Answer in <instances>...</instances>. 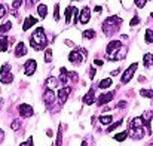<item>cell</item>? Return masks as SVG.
I'll list each match as a JSON object with an SVG mask.
<instances>
[{"mask_svg":"<svg viewBox=\"0 0 153 146\" xmlns=\"http://www.w3.org/2000/svg\"><path fill=\"white\" fill-rule=\"evenodd\" d=\"M37 13H39V16H40V18H45V16H46V13H48V6H46V4H43V3H42V4H39V6H37Z\"/></svg>","mask_w":153,"mask_h":146,"instance_id":"cell-23","label":"cell"},{"mask_svg":"<svg viewBox=\"0 0 153 146\" xmlns=\"http://www.w3.org/2000/svg\"><path fill=\"white\" fill-rule=\"evenodd\" d=\"M126 137H128V131H122V133L114 134V140H117V142H123Z\"/></svg>","mask_w":153,"mask_h":146,"instance_id":"cell-28","label":"cell"},{"mask_svg":"<svg viewBox=\"0 0 153 146\" xmlns=\"http://www.w3.org/2000/svg\"><path fill=\"white\" fill-rule=\"evenodd\" d=\"M101 10H102L101 6H95V7H94V12H95V13H100Z\"/></svg>","mask_w":153,"mask_h":146,"instance_id":"cell-49","label":"cell"},{"mask_svg":"<svg viewBox=\"0 0 153 146\" xmlns=\"http://www.w3.org/2000/svg\"><path fill=\"white\" fill-rule=\"evenodd\" d=\"M30 45L33 46L34 51H42V49H45L48 46V37H46L45 30L42 27L34 30V33L30 37Z\"/></svg>","mask_w":153,"mask_h":146,"instance_id":"cell-1","label":"cell"},{"mask_svg":"<svg viewBox=\"0 0 153 146\" xmlns=\"http://www.w3.org/2000/svg\"><path fill=\"white\" fill-rule=\"evenodd\" d=\"M77 7H74L73 6V24H76V21H77Z\"/></svg>","mask_w":153,"mask_h":146,"instance_id":"cell-41","label":"cell"},{"mask_svg":"<svg viewBox=\"0 0 153 146\" xmlns=\"http://www.w3.org/2000/svg\"><path fill=\"white\" fill-rule=\"evenodd\" d=\"M46 134H48V136H49V137H52V136H53V133H52V130H51V128H49V130H48V131H46Z\"/></svg>","mask_w":153,"mask_h":146,"instance_id":"cell-51","label":"cell"},{"mask_svg":"<svg viewBox=\"0 0 153 146\" xmlns=\"http://www.w3.org/2000/svg\"><path fill=\"white\" fill-rule=\"evenodd\" d=\"M152 116H153V112L150 110H146L144 113H143V125L146 127V131H147V134H152V127H150V122H152Z\"/></svg>","mask_w":153,"mask_h":146,"instance_id":"cell-7","label":"cell"},{"mask_svg":"<svg viewBox=\"0 0 153 146\" xmlns=\"http://www.w3.org/2000/svg\"><path fill=\"white\" fill-rule=\"evenodd\" d=\"M120 24H122V18H119V16H116V15L108 16V18L102 22V31H104V34L111 36L113 33H116V31L119 30Z\"/></svg>","mask_w":153,"mask_h":146,"instance_id":"cell-2","label":"cell"},{"mask_svg":"<svg viewBox=\"0 0 153 146\" xmlns=\"http://www.w3.org/2000/svg\"><path fill=\"white\" fill-rule=\"evenodd\" d=\"M89 19H91V10H89V7H83L82 10H80V15H79V21H80V24H88L89 22Z\"/></svg>","mask_w":153,"mask_h":146,"instance_id":"cell-11","label":"cell"},{"mask_svg":"<svg viewBox=\"0 0 153 146\" xmlns=\"http://www.w3.org/2000/svg\"><path fill=\"white\" fill-rule=\"evenodd\" d=\"M10 28H12V22L7 21V22H4L3 25H0V33H6V31H9Z\"/></svg>","mask_w":153,"mask_h":146,"instance_id":"cell-31","label":"cell"},{"mask_svg":"<svg viewBox=\"0 0 153 146\" xmlns=\"http://www.w3.org/2000/svg\"><path fill=\"white\" fill-rule=\"evenodd\" d=\"M146 42L147 43H153V31L150 28L146 30Z\"/></svg>","mask_w":153,"mask_h":146,"instance_id":"cell-33","label":"cell"},{"mask_svg":"<svg viewBox=\"0 0 153 146\" xmlns=\"http://www.w3.org/2000/svg\"><path fill=\"white\" fill-rule=\"evenodd\" d=\"M71 91H73L71 87H62V88H59V91H58V94H56L59 104H64V103L67 101V98L71 94Z\"/></svg>","mask_w":153,"mask_h":146,"instance_id":"cell-5","label":"cell"},{"mask_svg":"<svg viewBox=\"0 0 153 146\" xmlns=\"http://www.w3.org/2000/svg\"><path fill=\"white\" fill-rule=\"evenodd\" d=\"M94 76H95V67H91L89 69V78L94 79Z\"/></svg>","mask_w":153,"mask_h":146,"instance_id":"cell-47","label":"cell"},{"mask_svg":"<svg viewBox=\"0 0 153 146\" xmlns=\"http://www.w3.org/2000/svg\"><path fill=\"white\" fill-rule=\"evenodd\" d=\"M21 4H22V0H13V1H12V9H13V10H16Z\"/></svg>","mask_w":153,"mask_h":146,"instance_id":"cell-40","label":"cell"},{"mask_svg":"<svg viewBox=\"0 0 153 146\" xmlns=\"http://www.w3.org/2000/svg\"><path fill=\"white\" fill-rule=\"evenodd\" d=\"M120 48H122V42H120V40H111V42L107 45V48H105L107 58H108V57H111L113 54H116Z\"/></svg>","mask_w":153,"mask_h":146,"instance_id":"cell-6","label":"cell"},{"mask_svg":"<svg viewBox=\"0 0 153 146\" xmlns=\"http://www.w3.org/2000/svg\"><path fill=\"white\" fill-rule=\"evenodd\" d=\"M137 67H138V64H137V63H132V64L123 72V75H122V78H120V82H122V84H128V82L132 79V76H134Z\"/></svg>","mask_w":153,"mask_h":146,"instance_id":"cell-3","label":"cell"},{"mask_svg":"<svg viewBox=\"0 0 153 146\" xmlns=\"http://www.w3.org/2000/svg\"><path fill=\"white\" fill-rule=\"evenodd\" d=\"M3 137H4V133H3V130L0 128V143H1V140H3Z\"/></svg>","mask_w":153,"mask_h":146,"instance_id":"cell-50","label":"cell"},{"mask_svg":"<svg viewBox=\"0 0 153 146\" xmlns=\"http://www.w3.org/2000/svg\"><path fill=\"white\" fill-rule=\"evenodd\" d=\"M19 125H21V119H15V121L10 122V128H12L13 131H16V130L19 128Z\"/></svg>","mask_w":153,"mask_h":146,"instance_id":"cell-34","label":"cell"},{"mask_svg":"<svg viewBox=\"0 0 153 146\" xmlns=\"http://www.w3.org/2000/svg\"><path fill=\"white\" fill-rule=\"evenodd\" d=\"M95 88H91L89 91H88V94H85V97H83V103L85 104H88V106H91V104H94L95 103Z\"/></svg>","mask_w":153,"mask_h":146,"instance_id":"cell-14","label":"cell"},{"mask_svg":"<svg viewBox=\"0 0 153 146\" xmlns=\"http://www.w3.org/2000/svg\"><path fill=\"white\" fill-rule=\"evenodd\" d=\"M149 146H153V143H150V145H149Z\"/></svg>","mask_w":153,"mask_h":146,"instance_id":"cell-53","label":"cell"},{"mask_svg":"<svg viewBox=\"0 0 153 146\" xmlns=\"http://www.w3.org/2000/svg\"><path fill=\"white\" fill-rule=\"evenodd\" d=\"M53 18H55V21L59 19V4H55L53 6Z\"/></svg>","mask_w":153,"mask_h":146,"instance_id":"cell-36","label":"cell"},{"mask_svg":"<svg viewBox=\"0 0 153 146\" xmlns=\"http://www.w3.org/2000/svg\"><path fill=\"white\" fill-rule=\"evenodd\" d=\"M134 3H135L137 7H144L146 3H147V0H134Z\"/></svg>","mask_w":153,"mask_h":146,"instance_id":"cell-39","label":"cell"},{"mask_svg":"<svg viewBox=\"0 0 153 146\" xmlns=\"http://www.w3.org/2000/svg\"><path fill=\"white\" fill-rule=\"evenodd\" d=\"M19 146H34V145H33V137H28V139H27V142L21 143Z\"/></svg>","mask_w":153,"mask_h":146,"instance_id":"cell-42","label":"cell"},{"mask_svg":"<svg viewBox=\"0 0 153 146\" xmlns=\"http://www.w3.org/2000/svg\"><path fill=\"white\" fill-rule=\"evenodd\" d=\"M111 121H113L111 115H101L100 116V124H102V125H110Z\"/></svg>","mask_w":153,"mask_h":146,"instance_id":"cell-24","label":"cell"},{"mask_svg":"<svg viewBox=\"0 0 153 146\" xmlns=\"http://www.w3.org/2000/svg\"><path fill=\"white\" fill-rule=\"evenodd\" d=\"M113 97H114V94H113V93H104V94H101L100 97L97 98V104H98V106L107 104L108 101H111V100H113Z\"/></svg>","mask_w":153,"mask_h":146,"instance_id":"cell-13","label":"cell"},{"mask_svg":"<svg viewBox=\"0 0 153 146\" xmlns=\"http://www.w3.org/2000/svg\"><path fill=\"white\" fill-rule=\"evenodd\" d=\"M77 1H80V0H77Z\"/></svg>","mask_w":153,"mask_h":146,"instance_id":"cell-54","label":"cell"},{"mask_svg":"<svg viewBox=\"0 0 153 146\" xmlns=\"http://www.w3.org/2000/svg\"><path fill=\"white\" fill-rule=\"evenodd\" d=\"M70 81L77 82V73H76V72H70Z\"/></svg>","mask_w":153,"mask_h":146,"instance_id":"cell-44","label":"cell"},{"mask_svg":"<svg viewBox=\"0 0 153 146\" xmlns=\"http://www.w3.org/2000/svg\"><path fill=\"white\" fill-rule=\"evenodd\" d=\"M128 136L134 140H140L144 137V130H143V127L141 128H131V130H128Z\"/></svg>","mask_w":153,"mask_h":146,"instance_id":"cell-10","label":"cell"},{"mask_svg":"<svg viewBox=\"0 0 153 146\" xmlns=\"http://www.w3.org/2000/svg\"><path fill=\"white\" fill-rule=\"evenodd\" d=\"M125 106H126V101H123V100H122V101H119V103L116 104V107H117V109H125Z\"/></svg>","mask_w":153,"mask_h":146,"instance_id":"cell-45","label":"cell"},{"mask_svg":"<svg viewBox=\"0 0 153 146\" xmlns=\"http://www.w3.org/2000/svg\"><path fill=\"white\" fill-rule=\"evenodd\" d=\"M138 22H140V18H138V16L135 15V16H134V18L131 19V22H129V24H131V27H132V25H137Z\"/></svg>","mask_w":153,"mask_h":146,"instance_id":"cell-43","label":"cell"},{"mask_svg":"<svg viewBox=\"0 0 153 146\" xmlns=\"http://www.w3.org/2000/svg\"><path fill=\"white\" fill-rule=\"evenodd\" d=\"M68 81H70V72L65 67H61V70H59V82H61V85H67Z\"/></svg>","mask_w":153,"mask_h":146,"instance_id":"cell-15","label":"cell"},{"mask_svg":"<svg viewBox=\"0 0 153 146\" xmlns=\"http://www.w3.org/2000/svg\"><path fill=\"white\" fill-rule=\"evenodd\" d=\"M36 22H37V18H34V16H27L25 21H24V24H22V30L27 31V30H28L30 27H33Z\"/></svg>","mask_w":153,"mask_h":146,"instance_id":"cell-17","label":"cell"},{"mask_svg":"<svg viewBox=\"0 0 153 146\" xmlns=\"http://www.w3.org/2000/svg\"><path fill=\"white\" fill-rule=\"evenodd\" d=\"M82 146H88V143H86V142H83V143H82Z\"/></svg>","mask_w":153,"mask_h":146,"instance_id":"cell-52","label":"cell"},{"mask_svg":"<svg viewBox=\"0 0 153 146\" xmlns=\"http://www.w3.org/2000/svg\"><path fill=\"white\" fill-rule=\"evenodd\" d=\"M143 63L146 67H153V54H144Z\"/></svg>","mask_w":153,"mask_h":146,"instance_id":"cell-22","label":"cell"},{"mask_svg":"<svg viewBox=\"0 0 153 146\" xmlns=\"http://www.w3.org/2000/svg\"><path fill=\"white\" fill-rule=\"evenodd\" d=\"M9 72H10V64H9V63L3 64V66H1V72H0V75H4V73H9Z\"/></svg>","mask_w":153,"mask_h":146,"instance_id":"cell-37","label":"cell"},{"mask_svg":"<svg viewBox=\"0 0 153 146\" xmlns=\"http://www.w3.org/2000/svg\"><path fill=\"white\" fill-rule=\"evenodd\" d=\"M43 100H45L46 106L52 104V103H53V100H55V94H53V91H52V90H46V91L43 93Z\"/></svg>","mask_w":153,"mask_h":146,"instance_id":"cell-18","label":"cell"},{"mask_svg":"<svg viewBox=\"0 0 153 146\" xmlns=\"http://www.w3.org/2000/svg\"><path fill=\"white\" fill-rule=\"evenodd\" d=\"M36 70H37V63H36V60H34V58L27 60L25 64H24V73H25L27 76H31V75H34Z\"/></svg>","mask_w":153,"mask_h":146,"instance_id":"cell-4","label":"cell"},{"mask_svg":"<svg viewBox=\"0 0 153 146\" xmlns=\"http://www.w3.org/2000/svg\"><path fill=\"white\" fill-rule=\"evenodd\" d=\"M51 60H52V49L48 48L46 51H45V61H46V63H49Z\"/></svg>","mask_w":153,"mask_h":146,"instance_id":"cell-35","label":"cell"},{"mask_svg":"<svg viewBox=\"0 0 153 146\" xmlns=\"http://www.w3.org/2000/svg\"><path fill=\"white\" fill-rule=\"evenodd\" d=\"M0 82L1 84H12L13 82V73H4V75H0Z\"/></svg>","mask_w":153,"mask_h":146,"instance_id":"cell-19","label":"cell"},{"mask_svg":"<svg viewBox=\"0 0 153 146\" xmlns=\"http://www.w3.org/2000/svg\"><path fill=\"white\" fill-rule=\"evenodd\" d=\"M122 122H123V121H122V119H119L117 122H114V124H110V125L107 127V130H105V131H107V133H110V131L116 130L117 127H120V125H122Z\"/></svg>","mask_w":153,"mask_h":146,"instance_id":"cell-30","label":"cell"},{"mask_svg":"<svg viewBox=\"0 0 153 146\" xmlns=\"http://www.w3.org/2000/svg\"><path fill=\"white\" fill-rule=\"evenodd\" d=\"M25 54H27V46H25V43H24V42H19V43L16 45V48H15V57L19 58V57H24Z\"/></svg>","mask_w":153,"mask_h":146,"instance_id":"cell-16","label":"cell"},{"mask_svg":"<svg viewBox=\"0 0 153 146\" xmlns=\"http://www.w3.org/2000/svg\"><path fill=\"white\" fill-rule=\"evenodd\" d=\"M129 127L131 128H141L143 127V118L138 116V118H134L129 121Z\"/></svg>","mask_w":153,"mask_h":146,"instance_id":"cell-20","label":"cell"},{"mask_svg":"<svg viewBox=\"0 0 153 146\" xmlns=\"http://www.w3.org/2000/svg\"><path fill=\"white\" fill-rule=\"evenodd\" d=\"M83 37H85V39H94V37H95V30H92V28L85 30V31H83Z\"/></svg>","mask_w":153,"mask_h":146,"instance_id":"cell-29","label":"cell"},{"mask_svg":"<svg viewBox=\"0 0 153 146\" xmlns=\"http://www.w3.org/2000/svg\"><path fill=\"white\" fill-rule=\"evenodd\" d=\"M126 52H128V49L125 48V46H122L116 54H113L111 57H108V60H110V61H119V60H123V58L126 57Z\"/></svg>","mask_w":153,"mask_h":146,"instance_id":"cell-12","label":"cell"},{"mask_svg":"<svg viewBox=\"0 0 153 146\" xmlns=\"http://www.w3.org/2000/svg\"><path fill=\"white\" fill-rule=\"evenodd\" d=\"M94 66H98V67H100V66H102V61L95 58V60H94Z\"/></svg>","mask_w":153,"mask_h":146,"instance_id":"cell-48","label":"cell"},{"mask_svg":"<svg viewBox=\"0 0 153 146\" xmlns=\"http://www.w3.org/2000/svg\"><path fill=\"white\" fill-rule=\"evenodd\" d=\"M140 94H141L143 97L153 100V91H152V90H141V91H140Z\"/></svg>","mask_w":153,"mask_h":146,"instance_id":"cell-32","label":"cell"},{"mask_svg":"<svg viewBox=\"0 0 153 146\" xmlns=\"http://www.w3.org/2000/svg\"><path fill=\"white\" fill-rule=\"evenodd\" d=\"M4 15H6V7L3 4H0V18H3Z\"/></svg>","mask_w":153,"mask_h":146,"instance_id":"cell-46","label":"cell"},{"mask_svg":"<svg viewBox=\"0 0 153 146\" xmlns=\"http://www.w3.org/2000/svg\"><path fill=\"white\" fill-rule=\"evenodd\" d=\"M7 42H9V39L6 36H3L0 39V52H6L7 51Z\"/></svg>","mask_w":153,"mask_h":146,"instance_id":"cell-26","label":"cell"},{"mask_svg":"<svg viewBox=\"0 0 153 146\" xmlns=\"http://www.w3.org/2000/svg\"><path fill=\"white\" fill-rule=\"evenodd\" d=\"M46 85H48L49 90H52V88H55V87L59 85V79H56V78H53V76H49V78L46 79Z\"/></svg>","mask_w":153,"mask_h":146,"instance_id":"cell-21","label":"cell"},{"mask_svg":"<svg viewBox=\"0 0 153 146\" xmlns=\"http://www.w3.org/2000/svg\"><path fill=\"white\" fill-rule=\"evenodd\" d=\"M68 61L71 63V64H76V66H79V64H82V61H83V55L76 49V51H71L70 54H68Z\"/></svg>","mask_w":153,"mask_h":146,"instance_id":"cell-8","label":"cell"},{"mask_svg":"<svg viewBox=\"0 0 153 146\" xmlns=\"http://www.w3.org/2000/svg\"><path fill=\"white\" fill-rule=\"evenodd\" d=\"M111 84H113V81H111L110 78H105V79H102L101 82L98 84V88H102V90H104V88H110Z\"/></svg>","mask_w":153,"mask_h":146,"instance_id":"cell-25","label":"cell"},{"mask_svg":"<svg viewBox=\"0 0 153 146\" xmlns=\"http://www.w3.org/2000/svg\"><path fill=\"white\" fill-rule=\"evenodd\" d=\"M18 112H19V115L22 116V118H31L33 116V107L30 106V104H21L19 107H18Z\"/></svg>","mask_w":153,"mask_h":146,"instance_id":"cell-9","label":"cell"},{"mask_svg":"<svg viewBox=\"0 0 153 146\" xmlns=\"http://www.w3.org/2000/svg\"><path fill=\"white\" fill-rule=\"evenodd\" d=\"M71 15H73V6H68L65 9V24L71 22Z\"/></svg>","mask_w":153,"mask_h":146,"instance_id":"cell-27","label":"cell"},{"mask_svg":"<svg viewBox=\"0 0 153 146\" xmlns=\"http://www.w3.org/2000/svg\"><path fill=\"white\" fill-rule=\"evenodd\" d=\"M61 140H62V134H61V125L58 128V136H56V143L55 146H61Z\"/></svg>","mask_w":153,"mask_h":146,"instance_id":"cell-38","label":"cell"}]
</instances>
